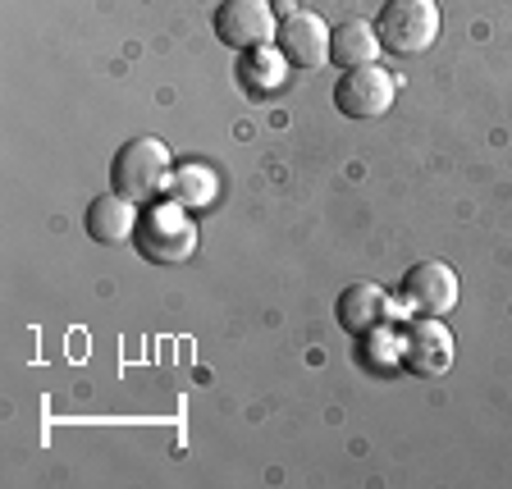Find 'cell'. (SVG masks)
Segmentation results:
<instances>
[{"mask_svg": "<svg viewBox=\"0 0 512 489\" xmlns=\"http://www.w3.org/2000/svg\"><path fill=\"white\" fill-rule=\"evenodd\" d=\"M174 156L160 138H128L110 160V188L133 206H151L160 192H170Z\"/></svg>", "mask_w": 512, "mask_h": 489, "instance_id": "cell-1", "label": "cell"}, {"mask_svg": "<svg viewBox=\"0 0 512 489\" xmlns=\"http://www.w3.org/2000/svg\"><path fill=\"white\" fill-rule=\"evenodd\" d=\"M133 247L151 266H179V261H188L197 252V220L179 202H151L138 215Z\"/></svg>", "mask_w": 512, "mask_h": 489, "instance_id": "cell-2", "label": "cell"}, {"mask_svg": "<svg viewBox=\"0 0 512 489\" xmlns=\"http://www.w3.org/2000/svg\"><path fill=\"white\" fill-rule=\"evenodd\" d=\"M439 5L435 0H384L375 32L380 46L394 55H421L439 37Z\"/></svg>", "mask_w": 512, "mask_h": 489, "instance_id": "cell-3", "label": "cell"}, {"mask_svg": "<svg viewBox=\"0 0 512 489\" xmlns=\"http://www.w3.org/2000/svg\"><path fill=\"white\" fill-rule=\"evenodd\" d=\"M394 96L398 78L384 64H357V69H343V78L334 83V110L348 119H380L394 106Z\"/></svg>", "mask_w": 512, "mask_h": 489, "instance_id": "cell-4", "label": "cell"}, {"mask_svg": "<svg viewBox=\"0 0 512 489\" xmlns=\"http://www.w3.org/2000/svg\"><path fill=\"white\" fill-rule=\"evenodd\" d=\"M403 371L421 375V380H435V375L453 371V330L444 325V316H416L407 320L403 330Z\"/></svg>", "mask_w": 512, "mask_h": 489, "instance_id": "cell-5", "label": "cell"}, {"mask_svg": "<svg viewBox=\"0 0 512 489\" xmlns=\"http://www.w3.org/2000/svg\"><path fill=\"white\" fill-rule=\"evenodd\" d=\"M279 32L275 5L270 0H224L215 10V37L234 51H256V46H270Z\"/></svg>", "mask_w": 512, "mask_h": 489, "instance_id": "cell-6", "label": "cell"}, {"mask_svg": "<svg viewBox=\"0 0 512 489\" xmlns=\"http://www.w3.org/2000/svg\"><path fill=\"white\" fill-rule=\"evenodd\" d=\"M330 23L320 19L311 10H288L279 19V32H275V46L293 69H320L330 64Z\"/></svg>", "mask_w": 512, "mask_h": 489, "instance_id": "cell-7", "label": "cell"}, {"mask_svg": "<svg viewBox=\"0 0 512 489\" xmlns=\"http://www.w3.org/2000/svg\"><path fill=\"white\" fill-rule=\"evenodd\" d=\"M403 307H412L416 316H448L458 307V275L444 261H416L398 284Z\"/></svg>", "mask_w": 512, "mask_h": 489, "instance_id": "cell-8", "label": "cell"}, {"mask_svg": "<svg viewBox=\"0 0 512 489\" xmlns=\"http://www.w3.org/2000/svg\"><path fill=\"white\" fill-rule=\"evenodd\" d=\"M138 215H142L138 206L110 188V192H96L92 202H87L83 229H87V238H92V243L115 247V243H124V238H133V229H138Z\"/></svg>", "mask_w": 512, "mask_h": 489, "instance_id": "cell-9", "label": "cell"}, {"mask_svg": "<svg viewBox=\"0 0 512 489\" xmlns=\"http://www.w3.org/2000/svg\"><path fill=\"white\" fill-rule=\"evenodd\" d=\"M288 69H293V64L279 55V46H256V51H243V60H238V83H243L247 96L261 101V96L284 92Z\"/></svg>", "mask_w": 512, "mask_h": 489, "instance_id": "cell-10", "label": "cell"}, {"mask_svg": "<svg viewBox=\"0 0 512 489\" xmlns=\"http://www.w3.org/2000/svg\"><path fill=\"white\" fill-rule=\"evenodd\" d=\"M384 311H389V302H384V288L380 284H348L339 293V307H334V316H339V325L348 334H357V339H362V334H371L375 325H380L384 320Z\"/></svg>", "mask_w": 512, "mask_h": 489, "instance_id": "cell-11", "label": "cell"}, {"mask_svg": "<svg viewBox=\"0 0 512 489\" xmlns=\"http://www.w3.org/2000/svg\"><path fill=\"white\" fill-rule=\"evenodd\" d=\"M375 55H380V32H375L366 19H348V23H339V28H334V37H330V60L339 64V69L375 64Z\"/></svg>", "mask_w": 512, "mask_h": 489, "instance_id": "cell-12", "label": "cell"}, {"mask_svg": "<svg viewBox=\"0 0 512 489\" xmlns=\"http://www.w3.org/2000/svg\"><path fill=\"white\" fill-rule=\"evenodd\" d=\"M362 362H371L375 371H398L403 366V339H398V330L375 325L371 334H362Z\"/></svg>", "mask_w": 512, "mask_h": 489, "instance_id": "cell-13", "label": "cell"}, {"mask_svg": "<svg viewBox=\"0 0 512 489\" xmlns=\"http://www.w3.org/2000/svg\"><path fill=\"white\" fill-rule=\"evenodd\" d=\"M170 192H174V202L188 206V211H197V206H206L215 197V179L206 170H183L170 179Z\"/></svg>", "mask_w": 512, "mask_h": 489, "instance_id": "cell-14", "label": "cell"}]
</instances>
